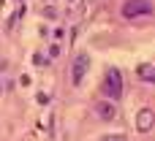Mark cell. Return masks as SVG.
I'll return each mask as SVG.
<instances>
[{"instance_id":"cell-1","label":"cell","mask_w":155,"mask_h":141,"mask_svg":"<svg viewBox=\"0 0 155 141\" xmlns=\"http://www.w3.org/2000/svg\"><path fill=\"white\" fill-rule=\"evenodd\" d=\"M101 92H104L106 98H112V101L123 98V73H120L117 68H109V71H106V79H104V84H101Z\"/></svg>"},{"instance_id":"cell-2","label":"cell","mask_w":155,"mask_h":141,"mask_svg":"<svg viewBox=\"0 0 155 141\" xmlns=\"http://www.w3.org/2000/svg\"><path fill=\"white\" fill-rule=\"evenodd\" d=\"M155 5L153 0H125L123 3V16L125 19H139V16H153Z\"/></svg>"},{"instance_id":"cell-3","label":"cell","mask_w":155,"mask_h":141,"mask_svg":"<svg viewBox=\"0 0 155 141\" xmlns=\"http://www.w3.org/2000/svg\"><path fill=\"white\" fill-rule=\"evenodd\" d=\"M84 71H87V54H79L76 57V62H74V84H79L82 82V76H84Z\"/></svg>"},{"instance_id":"cell-4","label":"cell","mask_w":155,"mask_h":141,"mask_svg":"<svg viewBox=\"0 0 155 141\" xmlns=\"http://www.w3.org/2000/svg\"><path fill=\"white\" fill-rule=\"evenodd\" d=\"M150 122H153V111H142L139 114V130H150L153 128Z\"/></svg>"},{"instance_id":"cell-5","label":"cell","mask_w":155,"mask_h":141,"mask_svg":"<svg viewBox=\"0 0 155 141\" xmlns=\"http://www.w3.org/2000/svg\"><path fill=\"white\" fill-rule=\"evenodd\" d=\"M98 141H128L125 136H120V133H109V136H101Z\"/></svg>"}]
</instances>
